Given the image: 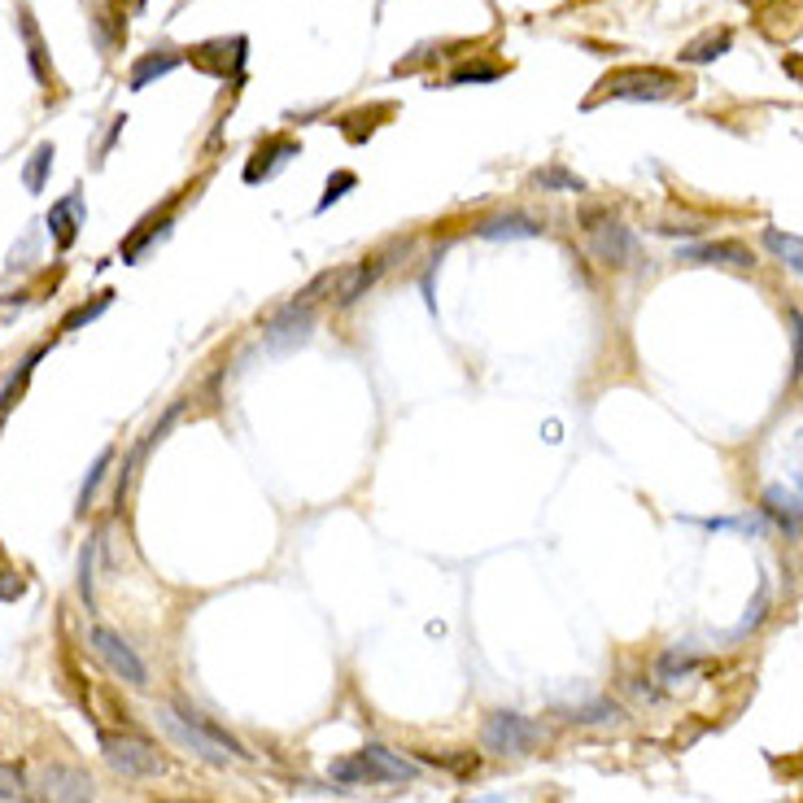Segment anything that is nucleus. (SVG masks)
Returning a JSON list of instances; mask_svg holds the SVG:
<instances>
[{
  "instance_id": "1",
  "label": "nucleus",
  "mask_w": 803,
  "mask_h": 803,
  "mask_svg": "<svg viewBox=\"0 0 803 803\" xmlns=\"http://www.w3.org/2000/svg\"><path fill=\"white\" fill-rule=\"evenodd\" d=\"M337 276L341 272H324V276H315L293 302H285L272 319H266V328H262V337H266V346H272L276 354H289V350H298V346H306L311 341V333H315V311H319V293L324 289H337Z\"/></svg>"
},
{
  "instance_id": "2",
  "label": "nucleus",
  "mask_w": 803,
  "mask_h": 803,
  "mask_svg": "<svg viewBox=\"0 0 803 803\" xmlns=\"http://www.w3.org/2000/svg\"><path fill=\"white\" fill-rule=\"evenodd\" d=\"M162 729L192 755H201L205 764H227V760H249V751L214 720H205L201 712H175V707H162L158 712Z\"/></svg>"
},
{
  "instance_id": "3",
  "label": "nucleus",
  "mask_w": 803,
  "mask_h": 803,
  "mask_svg": "<svg viewBox=\"0 0 803 803\" xmlns=\"http://www.w3.org/2000/svg\"><path fill=\"white\" fill-rule=\"evenodd\" d=\"M686 97L690 92V84L681 79V75H673V71H660V66H625V71H616V75H607L603 84H599V92L586 101V110H594L599 101H668V97Z\"/></svg>"
},
{
  "instance_id": "4",
  "label": "nucleus",
  "mask_w": 803,
  "mask_h": 803,
  "mask_svg": "<svg viewBox=\"0 0 803 803\" xmlns=\"http://www.w3.org/2000/svg\"><path fill=\"white\" fill-rule=\"evenodd\" d=\"M480 742H485V751H493V755H532V751L547 742V725H542V720H528V716H519V712L498 707V712L485 716Z\"/></svg>"
},
{
  "instance_id": "5",
  "label": "nucleus",
  "mask_w": 803,
  "mask_h": 803,
  "mask_svg": "<svg viewBox=\"0 0 803 803\" xmlns=\"http://www.w3.org/2000/svg\"><path fill=\"white\" fill-rule=\"evenodd\" d=\"M586 231H590V253H594L603 266H633V262H638V236H633L620 218L590 210V214H586Z\"/></svg>"
},
{
  "instance_id": "6",
  "label": "nucleus",
  "mask_w": 803,
  "mask_h": 803,
  "mask_svg": "<svg viewBox=\"0 0 803 803\" xmlns=\"http://www.w3.org/2000/svg\"><path fill=\"white\" fill-rule=\"evenodd\" d=\"M101 755L123 777H158L166 768V760L145 738H136V733H110V729H101Z\"/></svg>"
},
{
  "instance_id": "7",
  "label": "nucleus",
  "mask_w": 803,
  "mask_h": 803,
  "mask_svg": "<svg viewBox=\"0 0 803 803\" xmlns=\"http://www.w3.org/2000/svg\"><path fill=\"white\" fill-rule=\"evenodd\" d=\"M188 62L210 75V79H240L244 75V62H249V40L244 36H223V40H205L197 49H188Z\"/></svg>"
},
{
  "instance_id": "8",
  "label": "nucleus",
  "mask_w": 803,
  "mask_h": 803,
  "mask_svg": "<svg viewBox=\"0 0 803 803\" xmlns=\"http://www.w3.org/2000/svg\"><path fill=\"white\" fill-rule=\"evenodd\" d=\"M88 642H92L97 660H101L118 681H127V686H149V668L140 664V655H136V651H131L114 629L92 625V629H88Z\"/></svg>"
},
{
  "instance_id": "9",
  "label": "nucleus",
  "mask_w": 803,
  "mask_h": 803,
  "mask_svg": "<svg viewBox=\"0 0 803 803\" xmlns=\"http://www.w3.org/2000/svg\"><path fill=\"white\" fill-rule=\"evenodd\" d=\"M298 153H302V145H298L293 136H266V140L253 149V158L244 162V184H266V179H276Z\"/></svg>"
},
{
  "instance_id": "10",
  "label": "nucleus",
  "mask_w": 803,
  "mask_h": 803,
  "mask_svg": "<svg viewBox=\"0 0 803 803\" xmlns=\"http://www.w3.org/2000/svg\"><path fill=\"white\" fill-rule=\"evenodd\" d=\"M45 803H92V777L71 764H49L40 777Z\"/></svg>"
},
{
  "instance_id": "11",
  "label": "nucleus",
  "mask_w": 803,
  "mask_h": 803,
  "mask_svg": "<svg viewBox=\"0 0 803 803\" xmlns=\"http://www.w3.org/2000/svg\"><path fill=\"white\" fill-rule=\"evenodd\" d=\"M389 272V258L385 253H372V258H363V262H354L350 272H341L337 276V306L341 311H350L354 302H363L372 289H376V280Z\"/></svg>"
},
{
  "instance_id": "12",
  "label": "nucleus",
  "mask_w": 803,
  "mask_h": 803,
  "mask_svg": "<svg viewBox=\"0 0 803 803\" xmlns=\"http://www.w3.org/2000/svg\"><path fill=\"white\" fill-rule=\"evenodd\" d=\"M677 262H694V266H733V272H751L755 253L742 240H707V244H690L677 253Z\"/></svg>"
},
{
  "instance_id": "13",
  "label": "nucleus",
  "mask_w": 803,
  "mask_h": 803,
  "mask_svg": "<svg viewBox=\"0 0 803 803\" xmlns=\"http://www.w3.org/2000/svg\"><path fill=\"white\" fill-rule=\"evenodd\" d=\"M760 511L786 532V538H799V528H803V498H799L794 489L768 485V489L760 493Z\"/></svg>"
},
{
  "instance_id": "14",
  "label": "nucleus",
  "mask_w": 803,
  "mask_h": 803,
  "mask_svg": "<svg viewBox=\"0 0 803 803\" xmlns=\"http://www.w3.org/2000/svg\"><path fill=\"white\" fill-rule=\"evenodd\" d=\"M359 760H363L367 781H415V777H419V768H415L411 760H402L398 751H389V746H380V742H367V746L359 751Z\"/></svg>"
},
{
  "instance_id": "15",
  "label": "nucleus",
  "mask_w": 803,
  "mask_h": 803,
  "mask_svg": "<svg viewBox=\"0 0 803 803\" xmlns=\"http://www.w3.org/2000/svg\"><path fill=\"white\" fill-rule=\"evenodd\" d=\"M49 236H53V244L66 253L75 240H79V227H84V197L79 192H66L62 201H53V210H49Z\"/></svg>"
},
{
  "instance_id": "16",
  "label": "nucleus",
  "mask_w": 803,
  "mask_h": 803,
  "mask_svg": "<svg viewBox=\"0 0 803 803\" xmlns=\"http://www.w3.org/2000/svg\"><path fill=\"white\" fill-rule=\"evenodd\" d=\"M476 236H480V240H532V236H542V223L532 218V214L511 210V214L480 218V223H476Z\"/></svg>"
},
{
  "instance_id": "17",
  "label": "nucleus",
  "mask_w": 803,
  "mask_h": 803,
  "mask_svg": "<svg viewBox=\"0 0 803 803\" xmlns=\"http://www.w3.org/2000/svg\"><path fill=\"white\" fill-rule=\"evenodd\" d=\"M18 32H23V40H27V62H32V75H36L40 84H53L49 49H45V36H40V27H36V18H32V10H27V5H18Z\"/></svg>"
},
{
  "instance_id": "18",
  "label": "nucleus",
  "mask_w": 803,
  "mask_h": 803,
  "mask_svg": "<svg viewBox=\"0 0 803 803\" xmlns=\"http://www.w3.org/2000/svg\"><path fill=\"white\" fill-rule=\"evenodd\" d=\"M729 49H733V32H729V27H712V32H703L699 40H690V45L681 49V62H690V66H707V62L725 58Z\"/></svg>"
},
{
  "instance_id": "19",
  "label": "nucleus",
  "mask_w": 803,
  "mask_h": 803,
  "mask_svg": "<svg viewBox=\"0 0 803 803\" xmlns=\"http://www.w3.org/2000/svg\"><path fill=\"white\" fill-rule=\"evenodd\" d=\"M166 231H171V205H166L162 214H149V218L123 240V262H140V253H145L153 240H162Z\"/></svg>"
},
{
  "instance_id": "20",
  "label": "nucleus",
  "mask_w": 803,
  "mask_h": 803,
  "mask_svg": "<svg viewBox=\"0 0 803 803\" xmlns=\"http://www.w3.org/2000/svg\"><path fill=\"white\" fill-rule=\"evenodd\" d=\"M179 66V53H171V49H158V53H145L136 66H131V92H145L153 79H162V75H171Z\"/></svg>"
},
{
  "instance_id": "21",
  "label": "nucleus",
  "mask_w": 803,
  "mask_h": 803,
  "mask_svg": "<svg viewBox=\"0 0 803 803\" xmlns=\"http://www.w3.org/2000/svg\"><path fill=\"white\" fill-rule=\"evenodd\" d=\"M764 249L773 253V258H781L790 272L803 280V236H790V231H781V227H764Z\"/></svg>"
},
{
  "instance_id": "22",
  "label": "nucleus",
  "mask_w": 803,
  "mask_h": 803,
  "mask_svg": "<svg viewBox=\"0 0 803 803\" xmlns=\"http://www.w3.org/2000/svg\"><path fill=\"white\" fill-rule=\"evenodd\" d=\"M376 118H389V105H376V110H354V114H346L337 127H341V136L350 140V145H363L380 123Z\"/></svg>"
},
{
  "instance_id": "23",
  "label": "nucleus",
  "mask_w": 803,
  "mask_h": 803,
  "mask_svg": "<svg viewBox=\"0 0 803 803\" xmlns=\"http://www.w3.org/2000/svg\"><path fill=\"white\" fill-rule=\"evenodd\" d=\"M532 188H542V192H586V179L555 162V166H542L538 175H532Z\"/></svg>"
},
{
  "instance_id": "24",
  "label": "nucleus",
  "mask_w": 803,
  "mask_h": 803,
  "mask_svg": "<svg viewBox=\"0 0 803 803\" xmlns=\"http://www.w3.org/2000/svg\"><path fill=\"white\" fill-rule=\"evenodd\" d=\"M40 359H45V346H40V350H32V354H27V363L18 367V376L5 385V393H0V419H5V415L18 406V398H23V389H27V380H32V372H36V363H40Z\"/></svg>"
},
{
  "instance_id": "25",
  "label": "nucleus",
  "mask_w": 803,
  "mask_h": 803,
  "mask_svg": "<svg viewBox=\"0 0 803 803\" xmlns=\"http://www.w3.org/2000/svg\"><path fill=\"white\" fill-rule=\"evenodd\" d=\"M502 75H506L502 62H467V66H454V71H450V84H454V88H463V84H493V79H502Z\"/></svg>"
},
{
  "instance_id": "26",
  "label": "nucleus",
  "mask_w": 803,
  "mask_h": 803,
  "mask_svg": "<svg viewBox=\"0 0 803 803\" xmlns=\"http://www.w3.org/2000/svg\"><path fill=\"white\" fill-rule=\"evenodd\" d=\"M110 463H114V450H101L97 454V463L88 467V476H84V489H79V502H75V515H88V506H92V498H97V485L105 480V472H110Z\"/></svg>"
},
{
  "instance_id": "27",
  "label": "nucleus",
  "mask_w": 803,
  "mask_h": 803,
  "mask_svg": "<svg viewBox=\"0 0 803 803\" xmlns=\"http://www.w3.org/2000/svg\"><path fill=\"white\" fill-rule=\"evenodd\" d=\"M694 668H699V655H694L690 647H668L664 660H660V677H664V681H677V677H686V673H694Z\"/></svg>"
},
{
  "instance_id": "28",
  "label": "nucleus",
  "mask_w": 803,
  "mask_h": 803,
  "mask_svg": "<svg viewBox=\"0 0 803 803\" xmlns=\"http://www.w3.org/2000/svg\"><path fill=\"white\" fill-rule=\"evenodd\" d=\"M616 716H620V707L612 699H594L586 707H568L564 712V720H573V725H603V720H616Z\"/></svg>"
},
{
  "instance_id": "29",
  "label": "nucleus",
  "mask_w": 803,
  "mask_h": 803,
  "mask_svg": "<svg viewBox=\"0 0 803 803\" xmlns=\"http://www.w3.org/2000/svg\"><path fill=\"white\" fill-rule=\"evenodd\" d=\"M53 158H58V149L45 140L36 153H32V162H27V171H23V184L32 188V192H40L45 188V175H49V166H53Z\"/></svg>"
},
{
  "instance_id": "30",
  "label": "nucleus",
  "mask_w": 803,
  "mask_h": 803,
  "mask_svg": "<svg viewBox=\"0 0 803 803\" xmlns=\"http://www.w3.org/2000/svg\"><path fill=\"white\" fill-rule=\"evenodd\" d=\"M359 188V175L354 171H333L328 175V188H324V197H319V205H315V214H324V210H333L346 192H354Z\"/></svg>"
},
{
  "instance_id": "31",
  "label": "nucleus",
  "mask_w": 803,
  "mask_h": 803,
  "mask_svg": "<svg viewBox=\"0 0 803 803\" xmlns=\"http://www.w3.org/2000/svg\"><path fill=\"white\" fill-rule=\"evenodd\" d=\"M110 302H114V293H101V298H92V302H84V306H75L66 319H62V333H75V328H84V324H92V319H101L105 311H110Z\"/></svg>"
},
{
  "instance_id": "32",
  "label": "nucleus",
  "mask_w": 803,
  "mask_h": 803,
  "mask_svg": "<svg viewBox=\"0 0 803 803\" xmlns=\"http://www.w3.org/2000/svg\"><path fill=\"white\" fill-rule=\"evenodd\" d=\"M92 27H97V45H101V53H114V49L123 45V36H127V27H123V18H118V14H97V18H92Z\"/></svg>"
},
{
  "instance_id": "33",
  "label": "nucleus",
  "mask_w": 803,
  "mask_h": 803,
  "mask_svg": "<svg viewBox=\"0 0 803 803\" xmlns=\"http://www.w3.org/2000/svg\"><path fill=\"white\" fill-rule=\"evenodd\" d=\"M764 607H768V586H760V590H755V603L746 607V616H742V625L733 629V638H742V633H751V629H755V625L764 620Z\"/></svg>"
},
{
  "instance_id": "34",
  "label": "nucleus",
  "mask_w": 803,
  "mask_h": 803,
  "mask_svg": "<svg viewBox=\"0 0 803 803\" xmlns=\"http://www.w3.org/2000/svg\"><path fill=\"white\" fill-rule=\"evenodd\" d=\"M27 594V581L18 573H0V603H18Z\"/></svg>"
},
{
  "instance_id": "35",
  "label": "nucleus",
  "mask_w": 803,
  "mask_h": 803,
  "mask_svg": "<svg viewBox=\"0 0 803 803\" xmlns=\"http://www.w3.org/2000/svg\"><path fill=\"white\" fill-rule=\"evenodd\" d=\"M790 476H794V485L803 493V432H794V441H790Z\"/></svg>"
},
{
  "instance_id": "36",
  "label": "nucleus",
  "mask_w": 803,
  "mask_h": 803,
  "mask_svg": "<svg viewBox=\"0 0 803 803\" xmlns=\"http://www.w3.org/2000/svg\"><path fill=\"white\" fill-rule=\"evenodd\" d=\"M79 573H84V581H79V594L88 599V607H92V547L84 551V564H79Z\"/></svg>"
},
{
  "instance_id": "37",
  "label": "nucleus",
  "mask_w": 803,
  "mask_h": 803,
  "mask_svg": "<svg viewBox=\"0 0 803 803\" xmlns=\"http://www.w3.org/2000/svg\"><path fill=\"white\" fill-rule=\"evenodd\" d=\"M18 258H36V236H27V240H23V249H14V253H10V266H18Z\"/></svg>"
},
{
  "instance_id": "38",
  "label": "nucleus",
  "mask_w": 803,
  "mask_h": 803,
  "mask_svg": "<svg viewBox=\"0 0 803 803\" xmlns=\"http://www.w3.org/2000/svg\"><path fill=\"white\" fill-rule=\"evenodd\" d=\"M781 66H786V75H794V79H803V58H794V53H786V58H781Z\"/></svg>"
},
{
  "instance_id": "39",
  "label": "nucleus",
  "mask_w": 803,
  "mask_h": 803,
  "mask_svg": "<svg viewBox=\"0 0 803 803\" xmlns=\"http://www.w3.org/2000/svg\"><path fill=\"white\" fill-rule=\"evenodd\" d=\"M467 803H506V794H480V799H467Z\"/></svg>"
},
{
  "instance_id": "40",
  "label": "nucleus",
  "mask_w": 803,
  "mask_h": 803,
  "mask_svg": "<svg viewBox=\"0 0 803 803\" xmlns=\"http://www.w3.org/2000/svg\"><path fill=\"white\" fill-rule=\"evenodd\" d=\"M742 5H751V0H742Z\"/></svg>"
},
{
  "instance_id": "41",
  "label": "nucleus",
  "mask_w": 803,
  "mask_h": 803,
  "mask_svg": "<svg viewBox=\"0 0 803 803\" xmlns=\"http://www.w3.org/2000/svg\"><path fill=\"white\" fill-rule=\"evenodd\" d=\"M799 385H803V376H799Z\"/></svg>"
}]
</instances>
